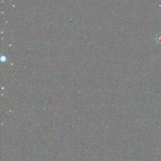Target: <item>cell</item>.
<instances>
[{
    "label": "cell",
    "instance_id": "6da1fadb",
    "mask_svg": "<svg viewBox=\"0 0 161 161\" xmlns=\"http://www.w3.org/2000/svg\"><path fill=\"white\" fill-rule=\"evenodd\" d=\"M156 40H157V42L158 43H161V32L159 33V34L157 36Z\"/></svg>",
    "mask_w": 161,
    "mask_h": 161
}]
</instances>
